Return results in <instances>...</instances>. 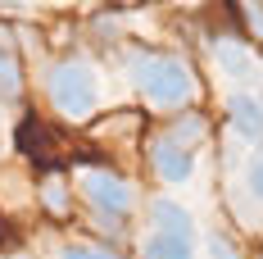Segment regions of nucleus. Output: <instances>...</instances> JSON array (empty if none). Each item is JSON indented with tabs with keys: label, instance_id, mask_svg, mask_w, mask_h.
Listing matches in <instances>:
<instances>
[{
	"label": "nucleus",
	"instance_id": "nucleus-1",
	"mask_svg": "<svg viewBox=\"0 0 263 259\" xmlns=\"http://www.w3.org/2000/svg\"><path fill=\"white\" fill-rule=\"evenodd\" d=\"M132 82H136V91H141V100L155 105V109H182L191 100V68H186L177 55H132Z\"/></svg>",
	"mask_w": 263,
	"mask_h": 259
},
{
	"label": "nucleus",
	"instance_id": "nucleus-13",
	"mask_svg": "<svg viewBox=\"0 0 263 259\" xmlns=\"http://www.w3.org/2000/svg\"><path fill=\"white\" fill-rule=\"evenodd\" d=\"M204 246H209V259H240V250H236V246H232L222 232H213Z\"/></svg>",
	"mask_w": 263,
	"mask_h": 259
},
{
	"label": "nucleus",
	"instance_id": "nucleus-14",
	"mask_svg": "<svg viewBox=\"0 0 263 259\" xmlns=\"http://www.w3.org/2000/svg\"><path fill=\"white\" fill-rule=\"evenodd\" d=\"M64 259H105V250H91V246H68Z\"/></svg>",
	"mask_w": 263,
	"mask_h": 259
},
{
	"label": "nucleus",
	"instance_id": "nucleus-8",
	"mask_svg": "<svg viewBox=\"0 0 263 259\" xmlns=\"http://www.w3.org/2000/svg\"><path fill=\"white\" fill-rule=\"evenodd\" d=\"M141 259H195V241H182V236H168V232H150L145 246H141Z\"/></svg>",
	"mask_w": 263,
	"mask_h": 259
},
{
	"label": "nucleus",
	"instance_id": "nucleus-10",
	"mask_svg": "<svg viewBox=\"0 0 263 259\" xmlns=\"http://www.w3.org/2000/svg\"><path fill=\"white\" fill-rule=\"evenodd\" d=\"M204 132H209L204 114H195V109H191V114H182V118H177V123L168 128V136H177V141H186V146H195V141H200Z\"/></svg>",
	"mask_w": 263,
	"mask_h": 259
},
{
	"label": "nucleus",
	"instance_id": "nucleus-15",
	"mask_svg": "<svg viewBox=\"0 0 263 259\" xmlns=\"http://www.w3.org/2000/svg\"><path fill=\"white\" fill-rule=\"evenodd\" d=\"M0 5H14V0H0Z\"/></svg>",
	"mask_w": 263,
	"mask_h": 259
},
{
	"label": "nucleus",
	"instance_id": "nucleus-9",
	"mask_svg": "<svg viewBox=\"0 0 263 259\" xmlns=\"http://www.w3.org/2000/svg\"><path fill=\"white\" fill-rule=\"evenodd\" d=\"M23 96V68H18V59L0 46V100H18Z\"/></svg>",
	"mask_w": 263,
	"mask_h": 259
},
{
	"label": "nucleus",
	"instance_id": "nucleus-5",
	"mask_svg": "<svg viewBox=\"0 0 263 259\" xmlns=\"http://www.w3.org/2000/svg\"><path fill=\"white\" fill-rule=\"evenodd\" d=\"M227 123H232V132H236V136H245V141L263 146V100L245 96V91L227 96Z\"/></svg>",
	"mask_w": 263,
	"mask_h": 259
},
{
	"label": "nucleus",
	"instance_id": "nucleus-12",
	"mask_svg": "<svg viewBox=\"0 0 263 259\" xmlns=\"http://www.w3.org/2000/svg\"><path fill=\"white\" fill-rule=\"evenodd\" d=\"M245 191H250V196L263 205V150L250 159V164H245Z\"/></svg>",
	"mask_w": 263,
	"mask_h": 259
},
{
	"label": "nucleus",
	"instance_id": "nucleus-11",
	"mask_svg": "<svg viewBox=\"0 0 263 259\" xmlns=\"http://www.w3.org/2000/svg\"><path fill=\"white\" fill-rule=\"evenodd\" d=\"M41 200H46V209H50V214H59V218H64V214H68V186H64L59 178H50L46 186H41Z\"/></svg>",
	"mask_w": 263,
	"mask_h": 259
},
{
	"label": "nucleus",
	"instance_id": "nucleus-2",
	"mask_svg": "<svg viewBox=\"0 0 263 259\" xmlns=\"http://www.w3.org/2000/svg\"><path fill=\"white\" fill-rule=\"evenodd\" d=\"M46 96L64 118H86L100 105V78L86 59H59L46 73Z\"/></svg>",
	"mask_w": 263,
	"mask_h": 259
},
{
	"label": "nucleus",
	"instance_id": "nucleus-4",
	"mask_svg": "<svg viewBox=\"0 0 263 259\" xmlns=\"http://www.w3.org/2000/svg\"><path fill=\"white\" fill-rule=\"evenodd\" d=\"M150 164H155V173L168 186H182L195 173V146H186V141L168 136V132H159L155 141H150Z\"/></svg>",
	"mask_w": 263,
	"mask_h": 259
},
{
	"label": "nucleus",
	"instance_id": "nucleus-3",
	"mask_svg": "<svg viewBox=\"0 0 263 259\" xmlns=\"http://www.w3.org/2000/svg\"><path fill=\"white\" fill-rule=\"evenodd\" d=\"M82 196L100 209V214H118V218L136 205L132 182L123 173H114V168H82Z\"/></svg>",
	"mask_w": 263,
	"mask_h": 259
},
{
	"label": "nucleus",
	"instance_id": "nucleus-7",
	"mask_svg": "<svg viewBox=\"0 0 263 259\" xmlns=\"http://www.w3.org/2000/svg\"><path fill=\"white\" fill-rule=\"evenodd\" d=\"M213 59H218V68L232 82H254V55L245 50L240 41H222V46L213 50Z\"/></svg>",
	"mask_w": 263,
	"mask_h": 259
},
{
	"label": "nucleus",
	"instance_id": "nucleus-6",
	"mask_svg": "<svg viewBox=\"0 0 263 259\" xmlns=\"http://www.w3.org/2000/svg\"><path fill=\"white\" fill-rule=\"evenodd\" d=\"M150 223H155V232H168V236H182V241H195V218H191V209L177 205V200H168V196L150 200Z\"/></svg>",
	"mask_w": 263,
	"mask_h": 259
}]
</instances>
